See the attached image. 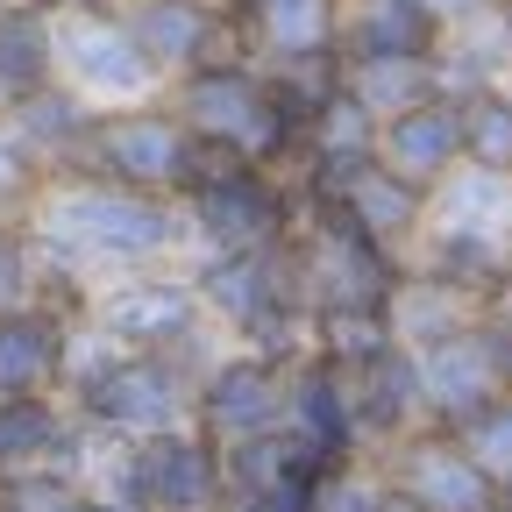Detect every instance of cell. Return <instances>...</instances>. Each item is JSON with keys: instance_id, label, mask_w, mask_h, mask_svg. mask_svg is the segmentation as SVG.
<instances>
[{"instance_id": "obj_28", "label": "cell", "mask_w": 512, "mask_h": 512, "mask_svg": "<svg viewBox=\"0 0 512 512\" xmlns=\"http://www.w3.org/2000/svg\"><path fill=\"white\" fill-rule=\"evenodd\" d=\"M377 512H427V505H413L399 484H384V505H377Z\"/></svg>"}, {"instance_id": "obj_12", "label": "cell", "mask_w": 512, "mask_h": 512, "mask_svg": "<svg viewBox=\"0 0 512 512\" xmlns=\"http://www.w3.org/2000/svg\"><path fill=\"white\" fill-rule=\"evenodd\" d=\"M72 328L50 306H15L0 313V399H36V392H57L64 399V370H72Z\"/></svg>"}, {"instance_id": "obj_21", "label": "cell", "mask_w": 512, "mask_h": 512, "mask_svg": "<svg viewBox=\"0 0 512 512\" xmlns=\"http://www.w3.org/2000/svg\"><path fill=\"white\" fill-rule=\"evenodd\" d=\"M456 150L484 178H512V93L505 86H470L456 93Z\"/></svg>"}, {"instance_id": "obj_3", "label": "cell", "mask_w": 512, "mask_h": 512, "mask_svg": "<svg viewBox=\"0 0 512 512\" xmlns=\"http://www.w3.org/2000/svg\"><path fill=\"white\" fill-rule=\"evenodd\" d=\"M86 328L107 335L114 349H157L200 370L207 342H221L200 313V292H192L185 264H143V271H114L86 292ZM228 349V342H221Z\"/></svg>"}, {"instance_id": "obj_27", "label": "cell", "mask_w": 512, "mask_h": 512, "mask_svg": "<svg viewBox=\"0 0 512 512\" xmlns=\"http://www.w3.org/2000/svg\"><path fill=\"white\" fill-rule=\"evenodd\" d=\"M448 434H456V441L470 448V456H477V463H484L491 477H505V470H512V392H505V399H491L484 413L456 420Z\"/></svg>"}, {"instance_id": "obj_13", "label": "cell", "mask_w": 512, "mask_h": 512, "mask_svg": "<svg viewBox=\"0 0 512 512\" xmlns=\"http://www.w3.org/2000/svg\"><path fill=\"white\" fill-rule=\"evenodd\" d=\"M349 406H356V434L363 448H392L399 434L427 427V392H420V363L406 342L377 349L370 363L349 370Z\"/></svg>"}, {"instance_id": "obj_26", "label": "cell", "mask_w": 512, "mask_h": 512, "mask_svg": "<svg viewBox=\"0 0 512 512\" xmlns=\"http://www.w3.org/2000/svg\"><path fill=\"white\" fill-rule=\"evenodd\" d=\"M36 278H43V256H36L29 221H0V313L29 306L36 299Z\"/></svg>"}, {"instance_id": "obj_18", "label": "cell", "mask_w": 512, "mask_h": 512, "mask_svg": "<svg viewBox=\"0 0 512 512\" xmlns=\"http://www.w3.org/2000/svg\"><path fill=\"white\" fill-rule=\"evenodd\" d=\"M93 114H100V107H93L86 93H72L64 79H50V86H36V93H22V100H8V107H0V121H8L15 136H22V143H29L43 164H50V178L79 157L86 128H93Z\"/></svg>"}, {"instance_id": "obj_14", "label": "cell", "mask_w": 512, "mask_h": 512, "mask_svg": "<svg viewBox=\"0 0 512 512\" xmlns=\"http://www.w3.org/2000/svg\"><path fill=\"white\" fill-rule=\"evenodd\" d=\"M377 164H392L406 185L434 192L463 164V150H456V93L441 86V93H427V100H413L399 114H384L377 121Z\"/></svg>"}, {"instance_id": "obj_31", "label": "cell", "mask_w": 512, "mask_h": 512, "mask_svg": "<svg viewBox=\"0 0 512 512\" xmlns=\"http://www.w3.org/2000/svg\"><path fill=\"white\" fill-rule=\"evenodd\" d=\"M498 512H512V470L498 477Z\"/></svg>"}, {"instance_id": "obj_8", "label": "cell", "mask_w": 512, "mask_h": 512, "mask_svg": "<svg viewBox=\"0 0 512 512\" xmlns=\"http://www.w3.org/2000/svg\"><path fill=\"white\" fill-rule=\"evenodd\" d=\"M384 484H399L427 512H498V477L434 420L384 448Z\"/></svg>"}, {"instance_id": "obj_4", "label": "cell", "mask_w": 512, "mask_h": 512, "mask_svg": "<svg viewBox=\"0 0 512 512\" xmlns=\"http://www.w3.org/2000/svg\"><path fill=\"white\" fill-rule=\"evenodd\" d=\"M192 128L157 100H136V107H100L79 157L64 171H93V178H114V185H136V192H164L178 200L185 178H192Z\"/></svg>"}, {"instance_id": "obj_17", "label": "cell", "mask_w": 512, "mask_h": 512, "mask_svg": "<svg viewBox=\"0 0 512 512\" xmlns=\"http://www.w3.org/2000/svg\"><path fill=\"white\" fill-rule=\"evenodd\" d=\"M448 22L427 0H342V57H441Z\"/></svg>"}, {"instance_id": "obj_25", "label": "cell", "mask_w": 512, "mask_h": 512, "mask_svg": "<svg viewBox=\"0 0 512 512\" xmlns=\"http://www.w3.org/2000/svg\"><path fill=\"white\" fill-rule=\"evenodd\" d=\"M0 512H86V484L64 477V470L0 477Z\"/></svg>"}, {"instance_id": "obj_20", "label": "cell", "mask_w": 512, "mask_h": 512, "mask_svg": "<svg viewBox=\"0 0 512 512\" xmlns=\"http://www.w3.org/2000/svg\"><path fill=\"white\" fill-rule=\"evenodd\" d=\"M392 306H306V356L335 363V370H356L370 363L377 349H392Z\"/></svg>"}, {"instance_id": "obj_6", "label": "cell", "mask_w": 512, "mask_h": 512, "mask_svg": "<svg viewBox=\"0 0 512 512\" xmlns=\"http://www.w3.org/2000/svg\"><path fill=\"white\" fill-rule=\"evenodd\" d=\"M121 498L136 512H228V470H221V441L200 427H164L128 441V477Z\"/></svg>"}, {"instance_id": "obj_5", "label": "cell", "mask_w": 512, "mask_h": 512, "mask_svg": "<svg viewBox=\"0 0 512 512\" xmlns=\"http://www.w3.org/2000/svg\"><path fill=\"white\" fill-rule=\"evenodd\" d=\"M57 79L72 93H86L93 107H136V100L164 93V79L136 50L114 0H86V8L57 15Z\"/></svg>"}, {"instance_id": "obj_16", "label": "cell", "mask_w": 512, "mask_h": 512, "mask_svg": "<svg viewBox=\"0 0 512 512\" xmlns=\"http://www.w3.org/2000/svg\"><path fill=\"white\" fill-rule=\"evenodd\" d=\"M79 413L64 406L57 392L36 399H0V477H22V470H79Z\"/></svg>"}, {"instance_id": "obj_10", "label": "cell", "mask_w": 512, "mask_h": 512, "mask_svg": "<svg viewBox=\"0 0 512 512\" xmlns=\"http://www.w3.org/2000/svg\"><path fill=\"white\" fill-rule=\"evenodd\" d=\"M292 178V171H285ZM299 192H328V200L370 235V242H384L392 256H406V242H420V228H427V200L434 192H420V185H406L392 164H377V157H363V164H349V171H328V178H292Z\"/></svg>"}, {"instance_id": "obj_30", "label": "cell", "mask_w": 512, "mask_h": 512, "mask_svg": "<svg viewBox=\"0 0 512 512\" xmlns=\"http://www.w3.org/2000/svg\"><path fill=\"white\" fill-rule=\"evenodd\" d=\"M498 313H512V249H505V285H498V299H491Z\"/></svg>"}, {"instance_id": "obj_29", "label": "cell", "mask_w": 512, "mask_h": 512, "mask_svg": "<svg viewBox=\"0 0 512 512\" xmlns=\"http://www.w3.org/2000/svg\"><path fill=\"white\" fill-rule=\"evenodd\" d=\"M22 8H36V15H72V8H86V0H22Z\"/></svg>"}, {"instance_id": "obj_22", "label": "cell", "mask_w": 512, "mask_h": 512, "mask_svg": "<svg viewBox=\"0 0 512 512\" xmlns=\"http://www.w3.org/2000/svg\"><path fill=\"white\" fill-rule=\"evenodd\" d=\"M342 86L384 121V114H399L427 93H441V57H342Z\"/></svg>"}, {"instance_id": "obj_23", "label": "cell", "mask_w": 512, "mask_h": 512, "mask_svg": "<svg viewBox=\"0 0 512 512\" xmlns=\"http://www.w3.org/2000/svg\"><path fill=\"white\" fill-rule=\"evenodd\" d=\"M43 185H50V164L0 121V221H29V207L43 200Z\"/></svg>"}, {"instance_id": "obj_15", "label": "cell", "mask_w": 512, "mask_h": 512, "mask_svg": "<svg viewBox=\"0 0 512 512\" xmlns=\"http://www.w3.org/2000/svg\"><path fill=\"white\" fill-rule=\"evenodd\" d=\"M285 427L320 448L328 463H349V456H370L363 434H356V406H349V370L320 363V356H299L285 370Z\"/></svg>"}, {"instance_id": "obj_7", "label": "cell", "mask_w": 512, "mask_h": 512, "mask_svg": "<svg viewBox=\"0 0 512 512\" xmlns=\"http://www.w3.org/2000/svg\"><path fill=\"white\" fill-rule=\"evenodd\" d=\"M285 370L256 349H214L200 370H192V427L207 441H249V434H271L285 427Z\"/></svg>"}, {"instance_id": "obj_19", "label": "cell", "mask_w": 512, "mask_h": 512, "mask_svg": "<svg viewBox=\"0 0 512 512\" xmlns=\"http://www.w3.org/2000/svg\"><path fill=\"white\" fill-rule=\"evenodd\" d=\"M57 79V15L0 0V107Z\"/></svg>"}, {"instance_id": "obj_11", "label": "cell", "mask_w": 512, "mask_h": 512, "mask_svg": "<svg viewBox=\"0 0 512 512\" xmlns=\"http://www.w3.org/2000/svg\"><path fill=\"white\" fill-rule=\"evenodd\" d=\"M256 64L342 50V0H221Z\"/></svg>"}, {"instance_id": "obj_9", "label": "cell", "mask_w": 512, "mask_h": 512, "mask_svg": "<svg viewBox=\"0 0 512 512\" xmlns=\"http://www.w3.org/2000/svg\"><path fill=\"white\" fill-rule=\"evenodd\" d=\"M136 50L150 57L157 79H178V72H200L214 57H249L242 50V29L228 22L221 0H114Z\"/></svg>"}, {"instance_id": "obj_1", "label": "cell", "mask_w": 512, "mask_h": 512, "mask_svg": "<svg viewBox=\"0 0 512 512\" xmlns=\"http://www.w3.org/2000/svg\"><path fill=\"white\" fill-rule=\"evenodd\" d=\"M29 235L43 249V264L72 271L86 285L114 271H143V264H178L192 249L178 200L93 178V171H57L43 185V200L29 207Z\"/></svg>"}, {"instance_id": "obj_2", "label": "cell", "mask_w": 512, "mask_h": 512, "mask_svg": "<svg viewBox=\"0 0 512 512\" xmlns=\"http://www.w3.org/2000/svg\"><path fill=\"white\" fill-rule=\"evenodd\" d=\"M164 107L214 150H235L249 164H264V171L299 164V121L278 107V93H271L256 57H214L200 72L164 79Z\"/></svg>"}, {"instance_id": "obj_24", "label": "cell", "mask_w": 512, "mask_h": 512, "mask_svg": "<svg viewBox=\"0 0 512 512\" xmlns=\"http://www.w3.org/2000/svg\"><path fill=\"white\" fill-rule=\"evenodd\" d=\"M377 505H384V470L370 456L320 470V484H313V512H377Z\"/></svg>"}]
</instances>
